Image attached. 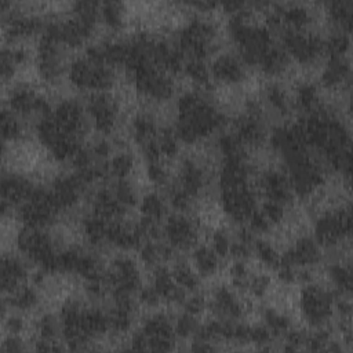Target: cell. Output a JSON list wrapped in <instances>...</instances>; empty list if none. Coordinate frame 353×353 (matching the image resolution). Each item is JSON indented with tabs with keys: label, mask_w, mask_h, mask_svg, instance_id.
I'll return each mask as SVG.
<instances>
[{
	"label": "cell",
	"mask_w": 353,
	"mask_h": 353,
	"mask_svg": "<svg viewBox=\"0 0 353 353\" xmlns=\"http://www.w3.org/2000/svg\"><path fill=\"white\" fill-rule=\"evenodd\" d=\"M223 259L210 247V244L199 243L190 251V263L201 279H210L219 273Z\"/></svg>",
	"instance_id": "obj_9"
},
{
	"label": "cell",
	"mask_w": 353,
	"mask_h": 353,
	"mask_svg": "<svg viewBox=\"0 0 353 353\" xmlns=\"http://www.w3.org/2000/svg\"><path fill=\"white\" fill-rule=\"evenodd\" d=\"M254 258L265 268L270 270H276L280 265L281 251L277 248L276 243L269 240L266 236H259L255 239L254 245Z\"/></svg>",
	"instance_id": "obj_15"
},
{
	"label": "cell",
	"mask_w": 353,
	"mask_h": 353,
	"mask_svg": "<svg viewBox=\"0 0 353 353\" xmlns=\"http://www.w3.org/2000/svg\"><path fill=\"white\" fill-rule=\"evenodd\" d=\"M325 14L335 29L350 33L353 21V1L338 0L325 4Z\"/></svg>",
	"instance_id": "obj_14"
},
{
	"label": "cell",
	"mask_w": 353,
	"mask_h": 353,
	"mask_svg": "<svg viewBox=\"0 0 353 353\" xmlns=\"http://www.w3.org/2000/svg\"><path fill=\"white\" fill-rule=\"evenodd\" d=\"M112 179H128L135 168V157L128 149H117L108 160Z\"/></svg>",
	"instance_id": "obj_16"
},
{
	"label": "cell",
	"mask_w": 353,
	"mask_h": 353,
	"mask_svg": "<svg viewBox=\"0 0 353 353\" xmlns=\"http://www.w3.org/2000/svg\"><path fill=\"white\" fill-rule=\"evenodd\" d=\"M233 243V234L223 228L212 230L210 234V247L222 258L226 259L230 255V247Z\"/></svg>",
	"instance_id": "obj_21"
},
{
	"label": "cell",
	"mask_w": 353,
	"mask_h": 353,
	"mask_svg": "<svg viewBox=\"0 0 353 353\" xmlns=\"http://www.w3.org/2000/svg\"><path fill=\"white\" fill-rule=\"evenodd\" d=\"M163 239L178 252L192 251L200 239V223L189 212H170L163 221Z\"/></svg>",
	"instance_id": "obj_5"
},
{
	"label": "cell",
	"mask_w": 353,
	"mask_h": 353,
	"mask_svg": "<svg viewBox=\"0 0 353 353\" xmlns=\"http://www.w3.org/2000/svg\"><path fill=\"white\" fill-rule=\"evenodd\" d=\"M170 266L172 277L175 283L183 288L186 292H194L200 290L201 285V277L190 263V261H186L181 256L175 258Z\"/></svg>",
	"instance_id": "obj_13"
},
{
	"label": "cell",
	"mask_w": 353,
	"mask_h": 353,
	"mask_svg": "<svg viewBox=\"0 0 353 353\" xmlns=\"http://www.w3.org/2000/svg\"><path fill=\"white\" fill-rule=\"evenodd\" d=\"M141 332L145 335L148 349L171 350L175 347L178 336L174 330V319L165 312H153L141 325Z\"/></svg>",
	"instance_id": "obj_6"
},
{
	"label": "cell",
	"mask_w": 353,
	"mask_h": 353,
	"mask_svg": "<svg viewBox=\"0 0 353 353\" xmlns=\"http://www.w3.org/2000/svg\"><path fill=\"white\" fill-rule=\"evenodd\" d=\"M350 77V63L346 55L327 57V62L320 74V83L324 88H338Z\"/></svg>",
	"instance_id": "obj_10"
},
{
	"label": "cell",
	"mask_w": 353,
	"mask_h": 353,
	"mask_svg": "<svg viewBox=\"0 0 353 353\" xmlns=\"http://www.w3.org/2000/svg\"><path fill=\"white\" fill-rule=\"evenodd\" d=\"M139 214L145 218L163 222L165 216L171 212L167 197L160 192H148L139 197V203L137 205Z\"/></svg>",
	"instance_id": "obj_12"
},
{
	"label": "cell",
	"mask_w": 353,
	"mask_h": 353,
	"mask_svg": "<svg viewBox=\"0 0 353 353\" xmlns=\"http://www.w3.org/2000/svg\"><path fill=\"white\" fill-rule=\"evenodd\" d=\"M327 276L332 284V288L339 295L349 296L352 290V272L349 263H343L342 261L330 263L327 266Z\"/></svg>",
	"instance_id": "obj_18"
},
{
	"label": "cell",
	"mask_w": 353,
	"mask_h": 353,
	"mask_svg": "<svg viewBox=\"0 0 353 353\" xmlns=\"http://www.w3.org/2000/svg\"><path fill=\"white\" fill-rule=\"evenodd\" d=\"M160 130L161 127L156 116L148 110H141L131 119V137L139 146L156 138Z\"/></svg>",
	"instance_id": "obj_11"
},
{
	"label": "cell",
	"mask_w": 353,
	"mask_h": 353,
	"mask_svg": "<svg viewBox=\"0 0 353 353\" xmlns=\"http://www.w3.org/2000/svg\"><path fill=\"white\" fill-rule=\"evenodd\" d=\"M211 80L219 84L234 85L240 84L247 77V65L241 61L237 52H219L210 61Z\"/></svg>",
	"instance_id": "obj_7"
},
{
	"label": "cell",
	"mask_w": 353,
	"mask_h": 353,
	"mask_svg": "<svg viewBox=\"0 0 353 353\" xmlns=\"http://www.w3.org/2000/svg\"><path fill=\"white\" fill-rule=\"evenodd\" d=\"M352 230L350 207L341 205L319 214L314 221L313 237L324 248H334L342 244Z\"/></svg>",
	"instance_id": "obj_4"
},
{
	"label": "cell",
	"mask_w": 353,
	"mask_h": 353,
	"mask_svg": "<svg viewBox=\"0 0 353 353\" xmlns=\"http://www.w3.org/2000/svg\"><path fill=\"white\" fill-rule=\"evenodd\" d=\"M199 317L189 314L186 312H181L175 319H174V330L178 336V339H188L196 334L199 325H200Z\"/></svg>",
	"instance_id": "obj_20"
},
{
	"label": "cell",
	"mask_w": 353,
	"mask_h": 353,
	"mask_svg": "<svg viewBox=\"0 0 353 353\" xmlns=\"http://www.w3.org/2000/svg\"><path fill=\"white\" fill-rule=\"evenodd\" d=\"M338 292L334 288L321 285L316 280L302 284L299 291V313L309 328L327 327L335 314Z\"/></svg>",
	"instance_id": "obj_2"
},
{
	"label": "cell",
	"mask_w": 353,
	"mask_h": 353,
	"mask_svg": "<svg viewBox=\"0 0 353 353\" xmlns=\"http://www.w3.org/2000/svg\"><path fill=\"white\" fill-rule=\"evenodd\" d=\"M66 77L76 90L88 94L110 91L116 81V69L83 54L70 61Z\"/></svg>",
	"instance_id": "obj_3"
},
{
	"label": "cell",
	"mask_w": 353,
	"mask_h": 353,
	"mask_svg": "<svg viewBox=\"0 0 353 353\" xmlns=\"http://www.w3.org/2000/svg\"><path fill=\"white\" fill-rule=\"evenodd\" d=\"M228 121L214 98L200 88L183 91L176 98L172 128L181 143L194 145L225 130Z\"/></svg>",
	"instance_id": "obj_1"
},
{
	"label": "cell",
	"mask_w": 353,
	"mask_h": 353,
	"mask_svg": "<svg viewBox=\"0 0 353 353\" xmlns=\"http://www.w3.org/2000/svg\"><path fill=\"white\" fill-rule=\"evenodd\" d=\"M127 6L120 1L101 3V22L110 30H121L127 22Z\"/></svg>",
	"instance_id": "obj_17"
},
{
	"label": "cell",
	"mask_w": 353,
	"mask_h": 353,
	"mask_svg": "<svg viewBox=\"0 0 353 353\" xmlns=\"http://www.w3.org/2000/svg\"><path fill=\"white\" fill-rule=\"evenodd\" d=\"M262 323L269 328L274 338H281L294 325L291 317L274 306L262 309Z\"/></svg>",
	"instance_id": "obj_19"
},
{
	"label": "cell",
	"mask_w": 353,
	"mask_h": 353,
	"mask_svg": "<svg viewBox=\"0 0 353 353\" xmlns=\"http://www.w3.org/2000/svg\"><path fill=\"white\" fill-rule=\"evenodd\" d=\"M30 262L18 254L4 252L1 259V290L8 294L30 280Z\"/></svg>",
	"instance_id": "obj_8"
}]
</instances>
